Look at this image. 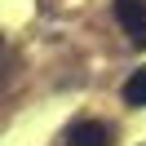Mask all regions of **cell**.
<instances>
[{
	"label": "cell",
	"instance_id": "cell-1",
	"mask_svg": "<svg viewBox=\"0 0 146 146\" xmlns=\"http://www.w3.org/2000/svg\"><path fill=\"white\" fill-rule=\"evenodd\" d=\"M115 18L133 44H146V0H115Z\"/></svg>",
	"mask_w": 146,
	"mask_h": 146
},
{
	"label": "cell",
	"instance_id": "cell-2",
	"mask_svg": "<svg viewBox=\"0 0 146 146\" xmlns=\"http://www.w3.org/2000/svg\"><path fill=\"white\" fill-rule=\"evenodd\" d=\"M66 142L71 146H111V128L102 124V119H80V124L66 133Z\"/></svg>",
	"mask_w": 146,
	"mask_h": 146
},
{
	"label": "cell",
	"instance_id": "cell-3",
	"mask_svg": "<svg viewBox=\"0 0 146 146\" xmlns=\"http://www.w3.org/2000/svg\"><path fill=\"white\" fill-rule=\"evenodd\" d=\"M124 102H128V106H146V66L124 80Z\"/></svg>",
	"mask_w": 146,
	"mask_h": 146
}]
</instances>
